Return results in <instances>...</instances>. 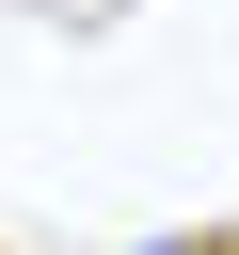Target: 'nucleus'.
<instances>
[{
  "instance_id": "1",
  "label": "nucleus",
  "mask_w": 239,
  "mask_h": 255,
  "mask_svg": "<svg viewBox=\"0 0 239 255\" xmlns=\"http://www.w3.org/2000/svg\"><path fill=\"white\" fill-rule=\"evenodd\" d=\"M143 255H223V239H143Z\"/></svg>"
}]
</instances>
